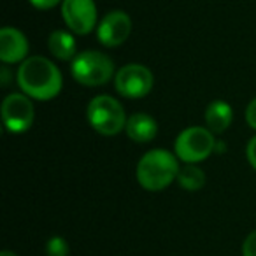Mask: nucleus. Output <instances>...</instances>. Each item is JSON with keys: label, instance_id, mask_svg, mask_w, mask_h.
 I'll return each mask as SVG.
<instances>
[{"label": "nucleus", "instance_id": "9", "mask_svg": "<svg viewBox=\"0 0 256 256\" xmlns=\"http://www.w3.org/2000/svg\"><path fill=\"white\" fill-rule=\"evenodd\" d=\"M132 20L124 11H110L96 25L98 42L106 48H118L130 37Z\"/></svg>", "mask_w": 256, "mask_h": 256}, {"label": "nucleus", "instance_id": "15", "mask_svg": "<svg viewBox=\"0 0 256 256\" xmlns=\"http://www.w3.org/2000/svg\"><path fill=\"white\" fill-rule=\"evenodd\" d=\"M68 251H70V249H68L67 240H65L64 237H58V235L51 237L46 244L48 256H68Z\"/></svg>", "mask_w": 256, "mask_h": 256}, {"label": "nucleus", "instance_id": "5", "mask_svg": "<svg viewBox=\"0 0 256 256\" xmlns=\"http://www.w3.org/2000/svg\"><path fill=\"white\" fill-rule=\"evenodd\" d=\"M214 134L209 128L204 126H190L184 128L178 136L174 144V153L184 164H200L207 160L216 151Z\"/></svg>", "mask_w": 256, "mask_h": 256}, {"label": "nucleus", "instance_id": "17", "mask_svg": "<svg viewBox=\"0 0 256 256\" xmlns=\"http://www.w3.org/2000/svg\"><path fill=\"white\" fill-rule=\"evenodd\" d=\"M28 2L39 11H50V9L56 8L58 4H62L64 0H28Z\"/></svg>", "mask_w": 256, "mask_h": 256}, {"label": "nucleus", "instance_id": "20", "mask_svg": "<svg viewBox=\"0 0 256 256\" xmlns=\"http://www.w3.org/2000/svg\"><path fill=\"white\" fill-rule=\"evenodd\" d=\"M0 82H2V86H9V67L8 65H4V67L0 68Z\"/></svg>", "mask_w": 256, "mask_h": 256}, {"label": "nucleus", "instance_id": "1", "mask_svg": "<svg viewBox=\"0 0 256 256\" xmlns=\"http://www.w3.org/2000/svg\"><path fill=\"white\" fill-rule=\"evenodd\" d=\"M16 81L22 88V93L42 102L58 96L64 86L60 68L50 58L44 56H28L25 62H22L16 72Z\"/></svg>", "mask_w": 256, "mask_h": 256}, {"label": "nucleus", "instance_id": "14", "mask_svg": "<svg viewBox=\"0 0 256 256\" xmlns=\"http://www.w3.org/2000/svg\"><path fill=\"white\" fill-rule=\"evenodd\" d=\"M178 184L186 192H196L206 184V172L195 164H184L178 174Z\"/></svg>", "mask_w": 256, "mask_h": 256}, {"label": "nucleus", "instance_id": "19", "mask_svg": "<svg viewBox=\"0 0 256 256\" xmlns=\"http://www.w3.org/2000/svg\"><path fill=\"white\" fill-rule=\"evenodd\" d=\"M246 156H248L249 165L256 170V136L248 142V148H246Z\"/></svg>", "mask_w": 256, "mask_h": 256}, {"label": "nucleus", "instance_id": "6", "mask_svg": "<svg viewBox=\"0 0 256 256\" xmlns=\"http://www.w3.org/2000/svg\"><path fill=\"white\" fill-rule=\"evenodd\" d=\"M153 72L142 64H128L116 70L114 88L124 98H142L153 90Z\"/></svg>", "mask_w": 256, "mask_h": 256}, {"label": "nucleus", "instance_id": "3", "mask_svg": "<svg viewBox=\"0 0 256 256\" xmlns=\"http://www.w3.org/2000/svg\"><path fill=\"white\" fill-rule=\"evenodd\" d=\"M86 120L100 136H118L126 126V114L120 100L110 95H98L90 100L86 107Z\"/></svg>", "mask_w": 256, "mask_h": 256}, {"label": "nucleus", "instance_id": "13", "mask_svg": "<svg viewBox=\"0 0 256 256\" xmlns=\"http://www.w3.org/2000/svg\"><path fill=\"white\" fill-rule=\"evenodd\" d=\"M48 48H50V53L62 62H72L78 54L74 36L70 32H65V30L51 32L50 39H48Z\"/></svg>", "mask_w": 256, "mask_h": 256}, {"label": "nucleus", "instance_id": "8", "mask_svg": "<svg viewBox=\"0 0 256 256\" xmlns=\"http://www.w3.org/2000/svg\"><path fill=\"white\" fill-rule=\"evenodd\" d=\"M62 16L65 25L76 36H86L96 28V6L93 0H64Z\"/></svg>", "mask_w": 256, "mask_h": 256}, {"label": "nucleus", "instance_id": "21", "mask_svg": "<svg viewBox=\"0 0 256 256\" xmlns=\"http://www.w3.org/2000/svg\"><path fill=\"white\" fill-rule=\"evenodd\" d=\"M0 256H18V254H14L12 251H2L0 252Z\"/></svg>", "mask_w": 256, "mask_h": 256}, {"label": "nucleus", "instance_id": "18", "mask_svg": "<svg viewBox=\"0 0 256 256\" xmlns=\"http://www.w3.org/2000/svg\"><path fill=\"white\" fill-rule=\"evenodd\" d=\"M246 121L252 130H256V96L246 107Z\"/></svg>", "mask_w": 256, "mask_h": 256}, {"label": "nucleus", "instance_id": "2", "mask_svg": "<svg viewBox=\"0 0 256 256\" xmlns=\"http://www.w3.org/2000/svg\"><path fill=\"white\" fill-rule=\"evenodd\" d=\"M181 170L179 158L167 150H151L137 164V182L148 192H162L174 181Z\"/></svg>", "mask_w": 256, "mask_h": 256}, {"label": "nucleus", "instance_id": "12", "mask_svg": "<svg viewBox=\"0 0 256 256\" xmlns=\"http://www.w3.org/2000/svg\"><path fill=\"white\" fill-rule=\"evenodd\" d=\"M234 121V110L230 104L223 100H214L206 109V124L212 134H223Z\"/></svg>", "mask_w": 256, "mask_h": 256}, {"label": "nucleus", "instance_id": "16", "mask_svg": "<svg viewBox=\"0 0 256 256\" xmlns=\"http://www.w3.org/2000/svg\"><path fill=\"white\" fill-rule=\"evenodd\" d=\"M242 256H256V230L246 237L242 244Z\"/></svg>", "mask_w": 256, "mask_h": 256}, {"label": "nucleus", "instance_id": "10", "mask_svg": "<svg viewBox=\"0 0 256 256\" xmlns=\"http://www.w3.org/2000/svg\"><path fill=\"white\" fill-rule=\"evenodd\" d=\"M28 39L22 30L4 26L0 30V60L4 65L25 62L28 58Z\"/></svg>", "mask_w": 256, "mask_h": 256}, {"label": "nucleus", "instance_id": "11", "mask_svg": "<svg viewBox=\"0 0 256 256\" xmlns=\"http://www.w3.org/2000/svg\"><path fill=\"white\" fill-rule=\"evenodd\" d=\"M124 132L134 142L137 144H146L156 137L158 134V123L153 116L146 112H136L132 116H128Z\"/></svg>", "mask_w": 256, "mask_h": 256}, {"label": "nucleus", "instance_id": "4", "mask_svg": "<svg viewBox=\"0 0 256 256\" xmlns=\"http://www.w3.org/2000/svg\"><path fill=\"white\" fill-rule=\"evenodd\" d=\"M72 78L82 86H104L116 76L114 72V62L100 51H82L78 53L76 58L70 62Z\"/></svg>", "mask_w": 256, "mask_h": 256}, {"label": "nucleus", "instance_id": "7", "mask_svg": "<svg viewBox=\"0 0 256 256\" xmlns=\"http://www.w3.org/2000/svg\"><path fill=\"white\" fill-rule=\"evenodd\" d=\"M2 124L11 134H23L30 130L36 118L32 98L25 93H11L2 102Z\"/></svg>", "mask_w": 256, "mask_h": 256}]
</instances>
